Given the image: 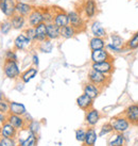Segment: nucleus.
Segmentation results:
<instances>
[{
  "label": "nucleus",
  "instance_id": "nucleus-1",
  "mask_svg": "<svg viewBox=\"0 0 138 146\" xmlns=\"http://www.w3.org/2000/svg\"><path fill=\"white\" fill-rule=\"evenodd\" d=\"M88 81L99 86L100 89H102V88L107 86L110 83V76L102 74L100 72L96 70V69L91 68L88 72Z\"/></svg>",
  "mask_w": 138,
  "mask_h": 146
},
{
  "label": "nucleus",
  "instance_id": "nucleus-2",
  "mask_svg": "<svg viewBox=\"0 0 138 146\" xmlns=\"http://www.w3.org/2000/svg\"><path fill=\"white\" fill-rule=\"evenodd\" d=\"M68 16L69 25H71L78 32H80V31L85 29V21H84V18H83V16H82V14L80 12L70 11V12H68Z\"/></svg>",
  "mask_w": 138,
  "mask_h": 146
},
{
  "label": "nucleus",
  "instance_id": "nucleus-3",
  "mask_svg": "<svg viewBox=\"0 0 138 146\" xmlns=\"http://www.w3.org/2000/svg\"><path fill=\"white\" fill-rule=\"evenodd\" d=\"M3 70L5 76L10 79H17L20 76V69L16 61L5 60L3 65Z\"/></svg>",
  "mask_w": 138,
  "mask_h": 146
},
{
  "label": "nucleus",
  "instance_id": "nucleus-4",
  "mask_svg": "<svg viewBox=\"0 0 138 146\" xmlns=\"http://www.w3.org/2000/svg\"><path fill=\"white\" fill-rule=\"evenodd\" d=\"M112 126H113V129L114 131H116L117 133H123L126 132V130L130 128V122L126 119V117L124 115H119L116 116L112 119L110 122Z\"/></svg>",
  "mask_w": 138,
  "mask_h": 146
},
{
  "label": "nucleus",
  "instance_id": "nucleus-5",
  "mask_svg": "<svg viewBox=\"0 0 138 146\" xmlns=\"http://www.w3.org/2000/svg\"><path fill=\"white\" fill-rule=\"evenodd\" d=\"M82 12L87 19L93 18L98 13V5L96 0H85L82 5Z\"/></svg>",
  "mask_w": 138,
  "mask_h": 146
},
{
  "label": "nucleus",
  "instance_id": "nucleus-6",
  "mask_svg": "<svg viewBox=\"0 0 138 146\" xmlns=\"http://www.w3.org/2000/svg\"><path fill=\"white\" fill-rule=\"evenodd\" d=\"M108 60H114V57L110 54V52L106 48L98 49L91 51V61L93 63H100L105 62Z\"/></svg>",
  "mask_w": 138,
  "mask_h": 146
},
{
  "label": "nucleus",
  "instance_id": "nucleus-7",
  "mask_svg": "<svg viewBox=\"0 0 138 146\" xmlns=\"http://www.w3.org/2000/svg\"><path fill=\"white\" fill-rule=\"evenodd\" d=\"M16 0H1L0 10L7 17H11L16 14Z\"/></svg>",
  "mask_w": 138,
  "mask_h": 146
},
{
  "label": "nucleus",
  "instance_id": "nucleus-8",
  "mask_svg": "<svg viewBox=\"0 0 138 146\" xmlns=\"http://www.w3.org/2000/svg\"><path fill=\"white\" fill-rule=\"evenodd\" d=\"M91 68L96 69L98 72H100L102 74L105 75H112L115 70V65H114V60H108L105 62H100V63H93Z\"/></svg>",
  "mask_w": 138,
  "mask_h": 146
},
{
  "label": "nucleus",
  "instance_id": "nucleus-9",
  "mask_svg": "<svg viewBox=\"0 0 138 146\" xmlns=\"http://www.w3.org/2000/svg\"><path fill=\"white\" fill-rule=\"evenodd\" d=\"M44 23V15H43V10L39 8H34L33 11L30 13L28 16V24L30 27H36L38 25Z\"/></svg>",
  "mask_w": 138,
  "mask_h": 146
},
{
  "label": "nucleus",
  "instance_id": "nucleus-10",
  "mask_svg": "<svg viewBox=\"0 0 138 146\" xmlns=\"http://www.w3.org/2000/svg\"><path fill=\"white\" fill-rule=\"evenodd\" d=\"M123 115L130 122L131 125L138 126V104L129 106L124 111Z\"/></svg>",
  "mask_w": 138,
  "mask_h": 146
},
{
  "label": "nucleus",
  "instance_id": "nucleus-11",
  "mask_svg": "<svg viewBox=\"0 0 138 146\" xmlns=\"http://www.w3.org/2000/svg\"><path fill=\"white\" fill-rule=\"evenodd\" d=\"M53 23L57 25L58 28H63L69 25V16L68 13H66L63 10H54V18Z\"/></svg>",
  "mask_w": 138,
  "mask_h": 146
},
{
  "label": "nucleus",
  "instance_id": "nucleus-12",
  "mask_svg": "<svg viewBox=\"0 0 138 146\" xmlns=\"http://www.w3.org/2000/svg\"><path fill=\"white\" fill-rule=\"evenodd\" d=\"M77 105L78 107L82 109L83 111H88L89 109L93 108V99L89 97V96H87L86 94H82L80 95L77 99Z\"/></svg>",
  "mask_w": 138,
  "mask_h": 146
},
{
  "label": "nucleus",
  "instance_id": "nucleus-13",
  "mask_svg": "<svg viewBox=\"0 0 138 146\" xmlns=\"http://www.w3.org/2000/svg\"><path fill=\"white\" fill-rule=\"evenodd\" d=\"M0 135L3 138H14L17 135V129L9 122H5L0 127Z\"/></svg>",
  "mask_w": 138,
  "mask_h": 146
},
{
  "label": "nucleus",
  "instance_id": "nucleus-14",
  "mask_svg": "<svg viewBox=\"0 0 138 146\" xmlns=\"http://www.w3.org/2000/svg\"><path fill=\"white\" fill-rule=\"evenodd\" d=\"M8 122L12 126H14L17 130L24 129L27 126L26 124V119H24L21 115H15V114H9L8 116Z\"/></svg>",
  "mask_w": 138,
  "mask_h": 146
},
{
  "label": "nucleus",
  "instance_id": "nucleus-15",
  "mask_svg": "<svg viewBox=\"0 0 138 146\" xmlns=\"http://www.w3.org/2000/svg\"><path fill=\"white\" fill-rule=\"evenodd\" d=\"M90 31H91V34H93V36L103 37V38H105V37L107 36L106 30L104 29V27L102 26L101 23L98 21H95L93 24L90 25Z\"/></svg>",
  "mask_w": 138,
  "mask_h": 146
},
{
  "label": "nucleus",
  "instance_id": "nucleus-16",
  "mask_svg": "<svg viewBox=\"0 0 138 146\" xmlns=\"http://www.w3.org/2000/svg\"><path fill=\"white\" fill-rule=\"evenodd\" d=\"M100 119V112L96 109H89L87 112H86L85 115V121L86 124L90 127H93L95 125H97L98 122Z\"/></svg>",
  "mask_w": 138,
  "mask_h": 146
},
{
  "label": "nucleus",
  "instance_id": "nucleus-17",
  "mask_svg": "<svg viewBox=\"0 0 138 146\" xmlns=\"http://www.w3.org/2000/svg\"><path fill=\"white\" fill-rule=\"evenodd\" d=\"M83 91H84V94H86L87 96H89L91 99H96L100 95V93H101V89L89 81L84 85Z\"/></svg>",
  "mask_w": 138,
  "mask_h": 146
},
{
  "label": "nucleus",
  "instance_id": "nucleus-18",
  "mask_svg": "<svg viewBox=\"0 0 138 146\" xmlns=\"http://www.w3.org/2000/svg\"><path fill=\"white\" fill-rule=\"evenodd\" d=\"M31 43H32L31 40H30L24 33H21V34H19V35L15 38V41H14V47H15L17 50H24V49L27 48Z\"/></svg>",
  "mask_w": 138,
  "mask_h": 146
},
{
  "label": "nucleus",
  "instance_id": "nucleus-19",
  "mask_svg": "<svg viewBox=\"0 0 138 146\" xmlns=\"http://www.w3.org/2000/svg\"><path fill=\"white\" fill-rule=\"evenodd\" d=\"M11 24H12V28L15 29V30H21V29L24 28V26L27 24V19L26 17L22 16V15H19V14H14L12 17H11Z\"/></svg>",
  "mask_w": 138,
  "mask_h": 146
},
{
  "label": "nucleus",
  "instance_id": "nucleus-20",
  "mask_svg": "<svg viewBox=\"0 0 138 146\" xmlns=\"http://www.w3.org/2000/svg\"><path fill=\"white\" fill-rule=\"evenodd\" d=\"M61 36V28H58L54 23L47 24V37L48 40H57Z\"/></svg>",
  "mask_w": 138,
  "mask_h": 146
},
{
  "label": "nucleus",
  "instance_id": "nucleus-21",
  "mask_svg": "<svg viewBox=\"0 0 138 146\" xmlns=\"http://www.w3.org/2000/svg\"><path fill=\"white\" fill-rule=\"evenodd\" d=\"M33 7L31 4L26 3V2H21L18 1L16 4V13L19 15H22L24 17H28L30 15V13L33 11Z\"/></svg>",
  "mask_w": 138,
  "mask_h": 146
},
{
  "label": "nucleus",
  "instance_id": "nucleus-22",
  "mask_svg": "<svg viewBox=\"0 0 138 146\" xmlns=\"http://www.w3.org/2000/svg\"><path fill=\"white\" fill-rule=\"evenodd\" d=\"M106 43L105 38L103 37H97V36H93L90 38L89 41V47L93 50H98V49H103L106 48Z\"/></svg>",
  "mask_w": 138,
  "mask_h": 146
},
{
  "label": "nucleus",
  "instance_id": "nucleus-23",
  "mask_svg": "<svg viewBox=\"0 0 138 146\" xmlns=\"http://www.w3.org/2000/svg\"><path fill=\"white\" fill-rule=\"evenodd\" d=\"M10 114H15V115H24L27 114V110L22 104L20 102H10Z\"/></svg>",
  "mask_w": 138,
  "mask_h": 146
},
{
  "label": "nucleus",
  "instance_id": "nucleus-24",
  "mask_svg": "<svg viewBox=\"0 0 138 146\" xmlns=\"http://www.w3.org/2000/svg\"><path fill=\"white\" fill-rule=\"evenodd\" d=\"M97 132L93 128H88L86 130V137L84 140V145L83 146H95L97 141Z\"/></svg>",
  "mask_w": 138,
  "mask_h": 146
},
{
  "label": "nucleus",
  "instance_id": "nucleus-25",
  "mask_svg": "<svg viewBox=\"0 0 138 146\" xmlns=\"http://www.w3.org/2000/svg\"><path fill=\"white\" fill-rule=\"evenodd\" d=\"M35 33H36V42H43L47 40V24L46 23H41L35 27Z\"/></svg>",
  "mask_w": 138,
  "mask_h": 146
},
{
  "label": "nucleus",
  "instance_id": "nucleus-26",
  "mask_svg": "<svg viewBox=\"0 0 138 146\" xmlns=\"http://www.w3.org/2000/svg\"><path fill=\"white\" fill-rule=\"evenodd\" d=\"M37 72L38 70H37L36 67H30V68H28L24 73H22L20 75L21 81L24 82V83H28L29 81H31L33 78L36 76Z\"/></svg>",
  "mask_w": 138,
  "mask_h": 146
},
{
  "label": "nucleus",
  "instance_id": "nucleus-27",
  "mask_svg": "<svg viewBox=\"0 0 138 146\" xmlns=\"http://www.w3.org/2000/svg\"><path fill=\"white\" fill-rule=\"evenodd\" d=\"M77 33H78V31L73 28L71 25H67L65 27L61 28V36L63 37V38H66V40L73 37Z\"/></svg>",
  "mask_w": 138,
  "mask_h": 146
},
{
  "label": "nucleus",
  "instance_id": "nucleus-28",
  "mask_svg": "<svg viewBox=\"0 0 138 146\" xmlns=\"http://www.w3.org/2000/svg\"><path fill=\"white\" fill-rule=\"evenodd\" d=\"M37 144V134L29 131V134L26 140L19 142V146H36Z\"/></svg>",
  "mask_w": 138,
  "mask_h": 146
},
{
  "label": "nucleus",
  "instance_id": "nucleus-29",
  "mask_svg": "<svg viewBox=\"0 0 138 146\" xmlns=\"http://www.w3.org/2000/svg\"><path fill=\"white\" fill-rule=\"evenodd\" d=\"M110 43L114 45V46H117L119 48H126V41L119 34H116V33L110 34Z\"/></svg>",
  "mask_w": 138,
  "mask_h": 146
},
{
  "label": "nucleus",
  "instance_id": "nucleus-30",
  "mask_svg": "<svg viewBox=\"0 0 138 146\" xmlns=\"http://www.w3.org/2000/svg\"><path fill=\"white\" fill-rule=\"evenodd\" d=\"M138 48V31L135 32L130 37L129 41L126 42V50H136Z\"/></svg>",
  "mask_w": 138,
  "mask_h": 146
},
{
  "label": "nucleus",
  "instance_id": "nucleus-31",
  "mask_svg": "<svg viewBox=\"0 0 138 146\" xmlns=\"http://www.w3.org/2000/svg\"><path fill=\"white\" fill-rule=\"evenodd\" d=\"M38 49L41 50V52H45V53H50L52 51L53 49V44L51 40H45L39 43V46H38Z\"/></svg>",
  "mask_w": 138,
  "mask_h": 146
},
{
  "label": "nucleus",
  "instance_id": "nucleus-32",
  "mask_svg": "<svg viewBox=\"0 0 138 146\" xmlns=\"http://www.w3.org/2000/svg\"><path fill=\"white\" fill-rule=\"evenodd\" d=\"M41 10H43V15H44V23H46V24L53 23V18H54V9L45 8V9H41Z\"/></svg>",
  "mask_w": 138,
  "mask_h": 146
},
{
  "label": "nucleus",
  "instance_id": "nucleus-33",
  "mask_svg": "<svg viewBox=\"0 0 138 146\" xmlns=\"http://www.w3.org/2000/svg\"><path fill=\"white\" fill-rule=\"evenodd\" d=\"M123 144H124L123 133H117L115 138L110 141V146H123Z\"/></svg>",
  "mask_w": 138,
  "mask_h": 146
},
{
  "label": "nucleus",
  "instance_id": "nucleus-34",
  "mask_svg": "<svg viewBox=\"0 0 138 146\" xmlns=\"http://www.w3.org/2000/svg\"><path fill=\"white\" fill-rule=\"evenodd\" d=\"M0 112L1 113H10V102L7 99H0Z\"/></svg>",
  "mask_w": 138,
  "mask_h": 146
},
{
  "label": "nucleus",
  "instance_id": "nucleus-35",
  "mask_svg": "<svg viewBox=\"0 0 138 146\" xmlns=\"http://www.w3.org/2000/svg\"><path fill=\"white\" fill-rule=\"evenodd\" d=\"M24 34L31 40V42H36V33L34 27H29L24 30Z\"/></svg>",
  "mask_w": 138,
  "mask_h": 146
},
{
  "label": "nucleus",
  "instance_id": "nucleus-36",
  "mask_svg": "<svg viewBox=\"0 0 138 146\" xmlns=\"http://www.w3.org/2000/svg\"><path fill=\"white\" fill-rule=\"evenodd\" d=\"M28 128H29V131L37 134L38 131H39V128H41V124H39V122H37V121H31V123L28 125Z\"/></svg>",
  "mask_w": 138,
  "mask_h": 146
},
{
  "label": "nucleus",
  "instance_id": "nucleus-37",
  "mask_svg": "<svg viewBox=\"0 0 138 146\" xmlns=\"http://www.w3.org/2000/svg\"><path fill=\"white\" fill-rule=\"evenodd\" d=\"M114 129H113V126L110 123L108 124H104V125L102 126L101 128V131H100V133H99V137H102V135H104V134H108L110 132H113Z\"/></svg>",
  "mask_w": 138,
  "mask_h": 146
},
{
  "label": "nucleus",
  "instance_id": "nucleus-38",
  "mask_svg": "<svg viewBox=\"0 0 138 146\" xmlns=\"http://www.w3.org/2000/svg\"><path fill=\"white\" fill-rule=\"evenodd\" d=\"M106 49H107L110 52H114V53H122V52H124V50H126V48H119L117 46H114L112 43L106 44Z\"/></svg>",
  "mask_w": 138,
  "mask_h": 146
},
{
  "label": "nucleus",
  "instance_id": "nucleus-39",
  "mask_svg": "<svg viewBox=\"0 0 138 146\" xmlns=\"http://www.w3.org/2000/svg\"><path fill=\"white\" fill-rule=\"evenodd\" d=\"M1 140V145L2 146H17L16 141L14 140V138H2Z\"/></svg>",
  "mask_w": 138,
  "mask_h": 146
},
{
  "label": "nucleus",
  "instance_id": "nucleus-40",
  "mask_svg": "<svg viewBox=\"0 0 138 146\" xmlns=\"http://www.w3.org/2000/svg\"><path fill=\"white\" fill-rule=\"evenodd\" d=\"M11 29H12V24L10 21H7L1 24V32L3 34H8L11 31Z\"/></svg>",
  "mask_w": 138,
  "mask_h": 146
},
{
  "label": "nucleus",
  "instance_id": "nucleus-41",
  "mask_svg": "<svg viewBox=\"0 0 138 146\" xmlns=\"http://www.w3.org/2000/svg\"><path fill=\"white\" fill-rule=\"evenodd\" d=\"M85 137H86V131L83 129V128L78 129L77 131H76V139H77L79 142H84Z\"/></svg>",
  "mask_w": 138,
  "mask_h": 146
},
{
  "label": "nucleus",
  "instance_id": "nucleus-42",
  "mask_svg": "<svg viewBox=\"0 0 138 146\" xmlns=\"http://www.w3.org/2000/svg\"><path fill=\"white\" fill-rule=\"evenodd\" d=\"M5 58H7V60H12V61H17V56H16V53H15V51H12V50H9V51H7Z\"/></svg>",
  "mask_w": 138,
  "mask_h": 146
},
{
  "label": "nucleus",
  "instance_id": "nucleus-43",
  "mask_svg": "<svg viewBox=\"0 0 138 146\" xmlns=\"http://www.w3.org/2000/svg\"><path fill=\"white\" fill-rule=\"evenodd\" d=\"M5 122H8V116L4 113L0 112V125H3Z\"/></svg>",
  "mask_w": 138,
  "mask_h": 146
},
{
  "label": "nucleus",
  "instance_id": "nucleus-44",
  "mask_svg": "<svg viewBox=\"0 0 138 146\" xmlns=\"http://www.w3.org/2000/svg\"><path fill=\"white\" fill-rule=\"evenodd\" d=\"M32 62H33V64L35 65V67H37L38 64H39V61H38V56H37L36 53H34V54L32 56Z\"/></svg>",
  "mask_w": 138,
  "mask_h": 146
},
{
  "label": "nucleus",
  "instance_id": "nucleus-45",
  "mask_svg": "<svg viewBox=\"0 0 138 146\" xmlns=\"http://www.w3.org/2000/svg\"><path fill=\"white\" fill-rule=\"evenodd\" d=\"M0 99H2V93H1V91H0Z\"/></svg>",
  "mask_w": 138,
  "mask_h": 146
},
{
  "label": "nucleus",
  "instance_id": "nucleus-46",
  "mask_svg": "<svg viewBox=\"0 0 138 146\" xmlns=\"http://www.w3.org/2000/svg\"><path fill=\"white\" fill-rule=\"evenodd\" d=\"M0 146H2V145H1V140H0Z\"/></svg>",
  "mask_w": 138,
  "mask_h": 146
},
{
  "label": "nucleus",
  "instance_id": "nucleus-47",
  "mask_svg": "<svg viewBox=\"0 0 138 146\" xmlns=\"http://www.w3.org/2000/svg\"><path fill=\"white\" fill-rule=\"evenodd\" d=\"M0 1H1V0H0Z\"/></svg>",
  "mask_w": 138,
  "mask_h": 146
}]
</instances>
